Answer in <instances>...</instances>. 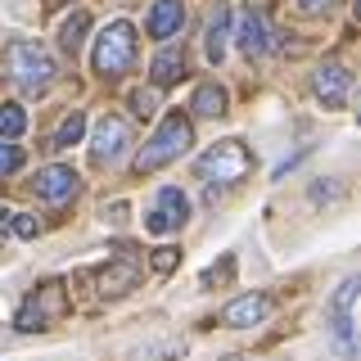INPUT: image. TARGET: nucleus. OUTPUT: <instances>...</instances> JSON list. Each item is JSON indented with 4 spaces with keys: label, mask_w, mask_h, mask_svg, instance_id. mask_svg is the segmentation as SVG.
<instances>
[{
    "label": "nucleus",
    "mask_w": 361,
    "mask_h": 361,
    "mask_svg": "<svg viewBox=\"0 0 361 361\" xmlns=\"http://www.w3.org/2000/svg\"><path fill=\"white\" fill-rule=\"evenodd\" d=\"M195 145V131H190V122L180 118V113H172V118L158 127V135L149 145L140 149V158H135V172H158V167H167L172 158H180Z\"/></svg>",
    "instance_id": "1"
},
{
    "label": "nucleus",
    "mask_w": 361,
    "mask_h": 361,
    "mask_svg": "<svg viewBox=\"0 0 361 361\" xmlns=\"http://www.w3.org/2000/svg\"><path fill=\"white\" fill-rule=\"evenodd\" d=\"M131 59H135V27L131 23H109L95 41V73L118 77L131 68Z\"/></svg>",
    "instance_id": "2"
},
{
    "label": "nucleus",
    "mask_w": 361,
    "mask_h": 361,
    "mask_svg": "<svg viewBox=\"0 0 361 361\" xmlns=\"http://www.w3.org/2000/svg\"><path fill=\"white\" fill-rule=\"evenodd\" d=\"M9 73H14V82H18V86H27V90H45V86L54 82V63H50V54H45L41 45H32V41L9 45Z\"/></svg>",
    "instance_id": "3"
},
{
    "label": "nucleus",
    "mask_w": 361,
    "mask_h": 361,
    "mask_svg": "<svg viewBox=\"0 0 361 361\" xmlns=\"http://www.w3.org/2000/svg\"><path fill=\"white\" fill-rule=\"evenodd\" d=\"M244 172H248V154H244L240 140H221V145H212V149L199 158V176L203 180L235 185V180H244Z\"/></svg>",
    "instance_id": "4"
},
{
    "label": "nucleus",
    "mask_w": 361,
    "mask_h": 361,
    "mask_svg": "<svg viewBox=\"0 0 361 361\" xmlns=\"http://www.w3.org/2000/svg\"><path fill=\"white\" fill-rule=\"evenodd\" d=\"M127 145H131V131H127V122L122 118H113V113H104V118L95 122V140H90V158H95L99 167H113V163H122V154H127Z\"/></svg>",
    "instance_id": "5"
},
{
    "label": "nucleus",
    "mask_w": 361,
    "mask_h": 361,
    "mask_svg": "<svg viewBox=\"0 0 361 361\" xmlns=\"http://www.w3.org/2000/svg\"><path fill=\"white\" fill-rule=\"evenodd\" d=\"M353 307H357V276H348L343 285H338L334 293V302H330V312H334V343H338V353H343L348 361L357 357V343H353Z\"/></svg>",
    "instance_id": "6"
},
{
    "label": "nucleus",
    "mask_w": 361,
    "mask_h": 361,
    "mask_svg": "<svg viewBox=\"0 0 361 361\" xmlns=\"http://www.w3.org/2000/svg\"><path fill=\"white\" fill-rule=\"evenodd\" d=\"M190 217V203L185 195H180L176 185H167V190H158V203H154V212L145 217V231L149 235H167V231H180Z\"/></svg>",
    "instance_id": "7"
},
{
    "label": "nucleus",
    "mask_w": 361,
    "mask_h": 361,
    "mask_svg": "<svg viewBox=\"0 0 361 361\" xmlns=\"http://www.w3.org/2000/svg\"><path fill=\"white\" fill-rule=\"evenodd\" d=\"M316 95L330 109H343L348 95H353V73H348V68H321V73H316Z\"/></svg>",
    "instance_id": "8"
},
{
    "label": "nucleus",
    "mask_w": 361,
    "mask_h": 361,
    "mask_svg": "<svg viewBox=\"0 0 361 361\" xmlns=\"http://www.w3.org/2000/svg\"><path fill=\"white\" fill-rule=\"evenodd\" d=\"M37 195L50 199V203H63L77 195V172L73 167H45V172H37Z\"/></svg>",
    "instance_id": "9"
},
{
    "label": "nucleus",
    "mask_w": 361,
    "mask_h": 361,
    "mask_svg": "<svg viewBox=\"0 0 361 361\" xmlns=\"http://www.w3.org/2000/svg\"><path fill=\"white\" fill-rule=\"evenodd\" d=\"M267 307H271V302L262 298V293H244V298H235L231 307L221 312V321L235 325V330H248V325H257L267 316Z\"/></svg>",
    "instance_id": "10"
},
{
    "label": "nucleus",
    "mask_w": 361,
    "mask_h": 361,
    "mask_svg": "<svg viewBox=\"0 0 361 361\" xmlns=\"http://www.w3.org/2000/svg\"><path fill=\"white\" fill-rule=\"evenodd\" d=\"M180 23H185V5H180V0H158L149 9V37L167 41V37L180 32Z\"/></svg>",
    "instance_id": "11"
},
{
    "label": "nucleus",
    "mask_w": 361,
    "mask_h": 361,
    "mask_svg": "<svg viewBox=\"0 0 361 361\" xmlns=\"http://www.w3.org/2000/svg\"><path fill=\"white\" fill-rule=\"evenodd\" d=\"M240 50L248 54V59L267 54V27H262V18H257L253 9H244V14H240Z\"/></svg>",
    "instance_id": "12"
},
{
    "label": "nucleus",
    "mask_w": 361,
    "mask_h": 361,
    "mask_svg": "<svg viewBox=\"0 0 361 361\" xmlns=\"http://www.w3.org/2000/svg\"><path fill=\"white\" fill-rule=\"evenodd\" d=\"M180 73H185V50H176V45L158 50V59H154V82H158V86H172V82H180Z\"/></svg>",
    "instance_id": "13"
},
{
    "label": "nucleus",
    "mask_w": 361,
    "mask_h": 361,
    "mask_svg": "<svg viewBox=\"0 0 361 361\" xmlns=\"http://www.w3.org/2000/svg\"><path fill=\"white\" fill-rule=\"evenodd\" d=\"M131 285H135V267H127V262H113V267L99 271V293H109V298L127 293Z\"/></svg>",
    "instance_id": "14"
},
{
    "label": "nucleus",
    "mask_w": 361,
    "mask_h": 361,
    "mask_svg": "<svg viewBox=\"0 0 361 361\" xmlns=\"http://www.w3.org/2000/svg\"><path fill=\"white\" fill-rule=\"evenodd\" d=\"M226 37H231V14L217 5V14H212V23H208V59L212 63L226 59Z\"/></svg>",
    "instance_id": "15"
},
{
    "label": "nucleus",
    "mask_w": 361,
    "mask_h": 361,
    "mask_svg": "<svg viewBox=\"0 0 361 361\" xmlns=\"http://www.w3.org/2000/svg\"><path fill=\"white\" fill-rule=\"evenodd\" d=\"M199 113V118H221L226 113V90L217 86V82H208V86H199L195 90V104H190Z\"/></svg>",
    "instance_id": "16"
},
{
    "label": "nucleus",
    "mask_w": 361,
    "mask_h": 361,
    "mask_svg": "<svg viewBox=\"0 0 361 361\" xmlns=\"http://www.w3.org/2000/svg\"><path fill=\"white\" fill-rule=\"evenodd\" d=\"M82 131H86V118L82 113H68L59 122V131H54V149H73V145L82 140Z\"/></svg>",
    "instance_id": "17"
},
{
    "label": "nucleus",
    "mask_w": 361,
    "mask_h": 361,
    "mask_svg": "<svg viewBox=\"0 0 361 361\" xmlns=\"http://www.w3.org/2000/svg\"><path fill=\"white\" fill-rule=\"evenodd\" d=\"M86 27H90V14H73L63 23V32H59V41H63V50H73L77 54V45L86 41Z\"/></svg>",
    "instance_id": "18"
},
{
    "label": "nucleus",
    "mask_w": 361,
    "mask_h": 361,
    "mask_svg": "<svg viewBox=\"0 0 361 361\" xmlns=\"http://www.w3.org/2000/svg\"><path fill=\"white\" fill-rule=\"evenodd\" d=\"M23 127H27V113L18 104H0V135L14 140V135H23Z\"/></svg>",
    "instance_id": "19"
},
{
    "label": "nucleus",
    "mask_w": 361,
    "mask_h": 361,
    "mask_svg": "<svg viewBox=\"0 0 361 361\" xmlns=\"http://www.w3.org/2000/svg\"><path fill=\"white\" fill-rule=\"evenodd\" d=\"M18 167H23V149H18V145H9L5 135H0V176H14Z\"/></svg>",
    "instance_id": "20"
},
{
    "label": "nucleus",
    "mask_w": 361,
    "mask_h": 361,
    "mask_svg": "<svg viewBox=\"0 0 361 361\" xmlns=\"http://www.w3.org/2000/svg\"><path fill=\"white\" fill-rule=\"evenodd\" d=\"M172 267H176V248H154V271L158 276H167Z\"/></svg>",
    "instance_id": "21"
},
{
    "label": "nucleus",
    "mask_w": 361,
    "mask_h": 361,
    "mask_svg": "<svg viewBox=\"0 0 361 361\" xmlns=\"http://www.w3.org/2000/svg\"><path fill=\"white\" fill-rule=\"evenodd\" d=\"M14 235H18V240H37V221L23 217V212H14Z\"/></svg>",
    "instance_id": "22"
},
{
    "label": "nucleus",
    "mask_w": 361,
    "mask_h": 361,
    "mask_svg": "<svg viewBox=\"0 0 361 361\" xmlns=\"http://www.w3.org/2000/svg\"><path fill=\"white\" fill-rule=\"evenodd\" d=\"M131 109L140 113V118H149V113H154V95H149V90H135V95H131Z\"/></svg>",
    "instance_id": "23"
},
{
    "label": "nucleus",
    "mask_w": 361,
    "mask_h": 361,
    "mask_svg": "<svg viewBox=\"0 0 361 361\" xmlns=\"http://www.w3.org/2000/svg\"><path fill=\"white\" fill-rule=\"evenodd\" d=\"M298 5H302V9H307V14H321V9H330V5H334V0H298Z\"/></svg>",
    "instance_id": "24"
},
{
    "label": "nucleus",
    "mask_w": 361,
    "mask_h": 361,
    "mask_svg": "<svg viewBox=\"0 0 361 361\" xmlns=\"http://www.w3.org/2000/svg\"><path fill=\"white\" fill-rule=\"evenodd\" d=\"M50 5H59V0H50Z\"/></svg>",
    "instance_id": "25"
}]
</instances>
